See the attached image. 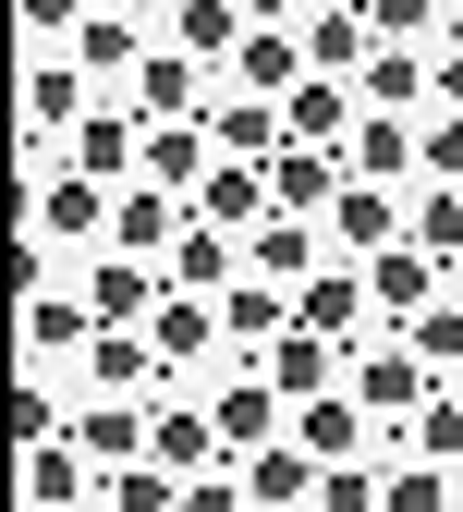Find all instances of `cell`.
Listing matches in <instances>:
<instances>
[{
  "mask_svg": "<svg viewBox=\"0 0 463 512\" xmlns=\"http://www.w3.org/2000/svg\"><path fill=\"white\" fill-rule=\"evenodd\" d=\"M110 183H86V171H25V232L37 244H98L110 256Z\"/></svg>",
  "mask_w": 463,
  "mask_h": 512,
  "instance_id": "6da1fadb",
  "label": "cell"
},
{
  "mask_svg": "<svg viewBox=\"0 0 463 512\" xmlns=\"http://www.w3.org/2000/svg\"><path fill=\"white\" fill-rule=\"evenodd\" d=\"M342 391H354V403H366L378 427H415V415L439 403V378H427V366H415L403 342H354V366H342Z\"/></svg>",
  "mask_w": 463,
  "mask_h": 512,
  "instance_id": "7a4b0ae2",
  "label": "cell"
},
{
  "mask_svg": "<svg viewBox=\"0 0 463 512\" xmlns=\"http://www.w3.org/2000/svg\"><path fill=\"white\" fill-rule=\"evenodd\" d=\"M86 317L98 330H159V305H171V269H147V256H86Z\"/></svg>",
  "mask_w": 463,
  "mask_h": 512,
  "instance_id": "3957f363",
  "label": "cell"
},
{
  "mask_svg": "<svg viewBox=\"0 0 463 512\" xmlns=\"http://www.w3.org/2000/svg\"><path fill=\"white\" fill-rule=\"evenodd\" d=\"M147 464H171V476H220L232 464L220 427H208V391H159L147 403Z\"/></svg>",
  "mask_w": 463,
  "mask_h": 512,
  "instance_id": "277c9868",
  "label": "cell"
},
{
  "mask_svg": "<svg viewBox=\"0 0 463 512\" xmlns=\"http://www.w3.org/2000/svg\"><path fill=\"white\" fill-rule=\"evenodd\" d=\"M293 86H317V61H305V25L269 13V25L244 37V61H232V98H269V110H281Z\"/></svg>",
  "mask_w": 463,
  "mask_h": 512,
  "instance_id": "5b68a950",
  "label": "cell"
},
{
  "mask_svg": "<svg viewBox=\"0 0 463 512\" xmlns=\"http://www.w3.org/2000/svg\"><path fill=\"white\" fill-rule=\"evenodd\" d=\"M366 439H390L354 391H317V403H293V452L305 464H366Z\"/></svg>",
  "mask_w": 463,
  "mask_h": 512,
  "instance_id": "8992f818",
  "label": "cell"
},
{
  "mask_svg": "<svg viewBox=\"0 0 463 512\" xmlns=\"http://www.w3.org/2000/svg\"><path fill=\"white\" fill-rule=\"evenodd\" d=\"M329 244H342V269H366V256L415 244V208H403V196H378V183H342V208H329Z\"/></svg>",
  "mask_w": 463,
  "mask_h": 512,
  "instance_id": "52a82bcc",
  "label": "cell"
},
{
  "mask_svg": "<svg viewBox=\"0 0 463 512\" xmlns=\"http://www.w3.org/2000/svg\"><path fill=\"white\" fill-rule=\"evenodd\" d=\"M195 232L183 196H159V183H122V208H110V256H147V269H171V244Z\"/></svg>",
  "mask_w": 463,
  "mask_h": 512,
  "instance_id": "ba28073f",
  "label": "cell"
},
{
  "mask_svg": "<svg viewBox=\"0 0 463 512\" xmlns=\"http://www.w3.org/2000/svg\"><path fill=\"white\" fill-rule=\"evenodd\" d=\"M451 293V269H439V256H415V244H390V256H366V305L390 317V330H415V317Z\"/></svg>",
  "mask_w": 463,
  "mask_h": 512,
  "instance_id": "9c48e42d",
  "label": "cell"
},
{
  "mask_svg": "<svg viewBox=\"0 0 463 512\" xmlns=\"http://www.w3.org/2000/svg\"><path fill=\"white\" fill-rule=\"evenodd\" d=\"M147 49H159V37H147L135 13H74V37H61V61H74L86 86H98V74H122V86H135V74H147Z\"/></svg>",
  "mask_w": 463,
  "mask_h": 512,
  "instance_id": "30bf717a",
  "label": "cell"
},
{
  "mask_svg": "<svg viewBox=\"0 0 463 512\" xmlns=\"http://www.w3.org/2000/svg\"><path fill=\"white\" fill-rule=\"evenodd\" d=\"M220 98H208V74H195L183 49H147V74H135V122L147 135H171V122H208Z\"/></svg>",
  "mask_w": 463,
  "mask_h": 512,
  "instance_id": "8fae6325",
  "label": "cell"
},
{
  "mask_svg": "<svg viewBox=\"0 0 463 512\" xmlns=\"http://www.w3.org/2000/svg\"><path fill=\"white\" fill-rule=\"evenodd\" d=\"M110 476L86 464V439H49V452H25V512H98Z\"/></svg>",
  "mask_w": 463,
  "mask_h": 512,
  "instance_id": "7c38bea8",
  "label": "cell"
},
{
  "mask_svg": "<svg viewBox=\"0 0 463 512\" xmlns=\"http://www.w3.org/2000/svg\"><path fill=\"white\" fill-rule=\"evenodd\" d=\"M49 135H61V147L86 135V74L37 49V61H25V147H49Z\"/></svg>",
  "mask_w": 463,
  "mask_h": 512,
  "instance_id": "4fadbf2b",
  "label": "cell"
},
{
  "mask_svg": "<svg viewBox=\"0 0 463 512\" xmlns=\"http://www.w3.org/2000/svg\"><path fill=\"white\" fill-rule=\"evenodd\" d=\"M61 171H86V183H110V196H122V183L147 171V122H122V110H86V135L61 147Z\"/></svg>",
  "mask_w": 463,
  "mask_h": 512,
  "instance_id": "5bb4252c",
  "label": "cell"
},
{
  "mask_svg": "<svg viewBox=\"0 0 463 512\" xmlns=\"http://www.w3.org/2000/svg\"><path fill=\"white\" fill-rule=\"evenodd\" d=\"M195 220H208V232H244V244H256V232L281 220V208H269V171H244V159H220L208 183H195Z\"/></svg>",
  "mask_w": 463,
  "mask_h": 512,
  "instance_id": "9a60e30c",
  "label": "cell"
},
{
  "mask_svg": "<svg viewBox=\"0 0 463 512\" xmlns=\"http://www.w3.org/2000/svg\"><path fill=\"white\" fill-rule=\"evenodd\" d=\"M354 98H366V122H415V110H439V61H415V49H378Z\"/></svg>",
  "mask_w": 463,
  "mask_h": 512,
  "instance_id": "2e32d148",
  "label": "cell"
},
{
  "mask_svg": "<svg viewBox=\"0 0 463 512\" xmlns=\"http://www.w3.org/2000/svg\"><path fill=\"white\" fill-rule=\"evenodd\" d=\"M354 110H366L354 86H329V74H317V86H293V98H281V135H293V147H317V159H342V147H354Z\"/></svg>",
  "mask_w": 463,
  "mask_h": 512,
  "instance_id": "e0dca14e",
  "label": "cell"
},
{
  "mask_svg": "<svg viewBox=\"0 0 463 512\" xmlns=\"http://www.w3.org/2000/svg\"><path fill=\"white\" fill-rule=\"evenodd\" d=\"M220 330H232V354L256 366V354H269V342H293V293H281V281H256V269H244V281L220 293Z\"/></svg>",
  "mask_w": 463,
  "mask_h": 512,
  "instance_id": "ac0fdd59",
  "label": "cell"
},
{
  "mask_svg": "<svg viewBox=\"0 0 463 512\" xmlns=\"http://www.w3.org/2000/svg\"><path fill=\"white\" fill-rule=\"evenodd\" d=\"M342 342H317V330H293V342H269V354H256V378H269V391L281 403H317V391H342Z\"/></svg>",
  "mask_w": 463,
  "mask_h": 512,
  "instance_id": "d6986e66",
  "label": "cell"
},
{
  "mask_svg": "<svg viewBox=\"0 0 463 512\" xmlns=\"http://www.w3.org/2000/svg\"><path fill=\"white\" fill-rule=\"evenodd\" d=\"M208 147L244 159V171H281L293 135H281V110H269V98H220V110H208Z\"/></svg>",
  "mask_w": 463,
  "mask_h": 512,
  "instance_id": "ffe728a7",
  "label": "cell"
},
{
  "mask_svg": "<svg viewBox=\"0 0 463 512\" xmlns=\"http://www.w3.org/2000/svg\"><path fill=\"white\" fill-rule=\"evenodd\" d=\"M74 366V354H98V317H86V293H25V366Z\"/></svg>",
  "mask_w": 463,
  "mask_h": 512,
  "instance_id": "44dd1931",
  "label": "cell"
},
{
  "mask_svg": "<svg viewBox=\"0 0 463 512\" xmlns=\"http://www.w3.org/2000/svg\"><path fill=\"white\" fill-rule=\"evenodd\" d=\"M293 25H305V61H317L329 86H366V61H378V25L366 13H293Z\"/></svg>",
  "mask_w": 463,
  "mask_h": 512,
  "instance_id": "7402d4cb",
  "label": "cell"
},
{
  "mask_svg": "<svg viewBox=\"0 0 463 512\" xmlns=\"http://www.w3.org/2000/svg\"><path fill=\"white\" fill-rule=\"evenodd\" d=\"M354 317H366V269H317V281L293 293V330L342 342V354H354Z\"/></svg>",
  "mask_w": 463,
  "mask_h": 512,
  "instance_id": "603a6c76",
  "label": "cell"
},
{
  "mask_svg": "<svg viewBox=\"0 0 463 512\" xmlns=\"http://www.w3.org/2000/svg\"><path fill=\"white\" fill-rule=\"evenodd\" d=\"M269 208H281V220H329V208H342V159L281 147V171H269Z\"/></svg>",
  "mask_w": 463,
  "mask_h": 512,
  "instance_id": "cb8c5ba5",
  "label": "cell"
},
{
  "mask_svg": "<svg viewBox=\"0 0 463 512\" xmlns=\"http://www.w3.org/2000/svg\"><path fill=\"white\" fill-rule=\"evenodd\" d=\"M232 281H244V244H232V232H208V220H195V232L171 244V293H208V305H220Z\"/></svg>",
  "mask_w": 463,
  "mask_h": 512,
  "instance_id": "d4e9b609",
  "label": "cell"
},
{
  "mask_svg": "<svg viewBox=\"0 0 463 512\" xmlns=\"http://www.w3.org/2000/svg\"><path fill=\"white\" fill-rule=\"evenodd\" d=\"M208 171H220L208 122H171V135H147V183H159V196H183V208H195V183H208Z\"/></svg>",
  "mask_w": 463,
  "mask_h": 512,
  "instance_id": "484cf974",
  "label": "cell"
},
{
  "mask_svg": "<svg viewBox=\"0 0 463 512\" xmlns=\"http://www.w3.org/2000/svg\"><path fill=\"white\" fill-rule=\"evenodd\" d=\"M147 342H159V366H208V354H220L232 330H220V305H208V293H171Z\"/></svg>",
  "mask_w": 463,
  "mask_h": 512,
  "instance_id": "4316f807",
  "label": "cell"
},
{
  "mask_svg": "<svg viewBox=\"0 0 463 512\" xmlns=\"http://www.w3.org/2000/svg\"><path fill=\"white\" fill-rule=\"evenodd\" d=\"M403 171H415V122H354V147H342V183H378V196H390Z\"/></svg>",
  "mask_w": 463,
  "mask_h": 512,
  "instance_id": "83f0119b",
  "label": "cell"
},
{
  "mask_svg": "<svg viewBox=\"0 0 463 512\" xmlns=\"http://www.w3.org/2000/svg\"><path fill=\"white\" fill-rule=\"evenodd\" d=\"M244 269L281 281V293H305V281H317V220H269V232L244 244Z\"/></svg>",
  "mask_w": 463,
  "mask_h": 512,
  "instance_id": "f1b7e54d",
  "label": "cell"
},
{
  "mask_svg": "<svg viewBox=\"0 0 463 512\" xmlns=\"http://www.w3.org/2000/svg\"><path fill=\"white\" fill-rule=\"evenodd\" d=\"M74 439H86V464H110V476H122V464H147V403H86Z\"/></svg>",
  "mask_w": 463,
  "mask_h": 512,
  "instance_id": "f546056e",
  "label": "cell"
},
{
  "mask_svg": "<svg viewBox=\"0 0 463 512\" xmlns=\"http://www.w3.org/2000/svg\"><path fill=\"white\" fill-rule=\"evenodd\" d=\"M244 37H256V13H232V0L171 13V49H183V61H244Z\"/></svg>",
  "mask_w": 463,
  "mask_h": 512,
  "instance_id": "4dcf8cb0",
  "label": "cell"
},
{
  "mask_svg": "<svg viewBox=\"0 0 463 512\" xmlns=\"http://www.w3.org/2000/svg\"><path fill=\"white\" fill-rule=\"evenodd\" d=\"M317 476H329V464H305L293 439H281V452H256V464H244V488H256V512H305V500H317Z\"/></svg>",
  "mask_w": 463,
  "mask_h": 512,
  "instance_id": "1f68e13d",
  "label": "cell"
},
{
  "mask_svg": "<svg viewBox=\"0 0 463 512\" xmlns=\"http://www.w3.org/2000/svg\"><path fill=\"white\" fill-rule=\"evenodd\" d=\"M403 452H415V464H439V476H463V391H439V403L403 427Z\"/></svg>",
  "mask_w": 463,
  "mask_h": 512,
  "instance_id": "d6a6232c",
  "label": "cell"
},
{
  "mask_svg": "<svg viewBox=\"0 0 463 512\" xmlns=\"http://www.w3.org/2000/svg\"><path fill=\"white\" fill-rule=\"evenodd\" d=\"M403 354H415L427 378H463V305H451V293H439V305L415 317V330H403Z\"/></svg>",
  "mask_w": 463,
  "mask_h": 512,
  "instance_id": "836d02e7",
  "label": "cell"
},
{
  "mask_svg": "<svg viewBox=\"0 0 463 512\" xmlns=\"http://www.w3.org/2000/svg\"><path fill=\"white\" fill-rule=\"evenodd\" d=\"M415 256L463 269V196H451V183H427V196H415Z\"/></svg>",
  "mask_w": 463,
  "mask_h": 512,
  "instance_id": "e575fe53",
  "label": "cell"
},
{
  "mask_svg": "<svg viewBox=\"0 0 463 512\" xmlns=\"http://www.w3.org/2000/svg\"><path fill=\"white\" fill-rule=\"evenodd\" d=\"M378 500H390V464H329L305 512H378Z\"/></svg>",
  "mask_w": 463,
  "mask_h": 512,
  "instance_id": "d590c367",
  "label": "cell"
},
{
  "mask_svg": "<svg viewBox=\"0 0 463 512\" xmlns=\"http://www.w3.org/2000/svg\"><path fill=\"white\" fill-rule=\"evenodd\" d=\"M415 171L463 196V122H451V110H427V122H415Z\"/></svg>",
  "mask_w": 463,
  "mask_h": 512,
  "instance_id": "8d00e7d4",
  "label": "cell"
},
{
  "mask_svg": "<svg viewBox=\"0 0 463 512\" xmlns=\"http://www.w3.org/2000/svg\"><path fill=\"white\" fill-rule=\"evenodd\" d=\"M110 512H183V476L171 464H122L110 476Z\"/></svg>",
  "mask_w": 463,
  "mask_h": 512,
  "instance_id": "74e56055",
  "label": "cell"
},
{
  "mask_svg": "<svg viewBox=\"0 0 463 512\" xmlns=\"http://www.w3.org/2000/svg\"><path fill=\"white\" fill-rule=\"evenodd\" d=\"M451 488L463 476H439V464H390V500L378 512H451Z\"/></svg>",
  "mask_w": 463,
  "mask_h": 512,
  "instance_id": "f35d334b",
  "label": "cell"
},
{
  "mask_svg": "<svg viewBox=\"0 0 463 512\" xmlns=\"http://www.w3.org/2000/svg\"><path fill=\"white\" fill-rule=\"evenodd\" d=\"M183 512H256V488H244V464H220V476H183Z\"/></svg>",
  "mask_w": 463,
  "mask_h": 512,
  "instance_id": "ab89813d",
  "label": "cell"
},
{
  "mask_svg": "<svg viewBox=\"0 0 463 512\" xmlns=\"http://www.w3.org/2000/svg\"><path fill=\"white\" fill-rule=\"evenodd\" d=\"M439 110L463 122V49H439Z\"/></svg>",
  "mask_w": 463,
  "mask_h": 512,
  "instance_id": "60d3db41",
  "label": "cell"
},
{
  "mask_svg": "<svg viewBox=\"0 0 463 512\" xmlns=\"http://www.w3.org/2000/svg\"><path fill=\"white\" fill-rule=\"evenodd\" d=\"M451 305H463V269H451Z\"/></svg>",
  "mask_w": 463,
  "mask_h": 512,
  "instance_id": "b9f144b4",
  "label": "cell"
},
{
  "mask_svg": "<svg viewBox=\"0 0 463 512\" xmlns=\"http://www.w3.org/2000/svg\"><path fill=\"white\" fill-rule=\"evenodd\" d=\"M451 391H463V378H451Z\"/></svg>",
  "mask_w": 463,
  "mask_h": 512,
  "instance_id": "7bdbcfd3",
  "label": "cell"
},
{
  "mask_svg": "<svg viewBox=\"0 0 463 512\" xmlns=\"http://www.w3.org/2000/svg\"><path fill=\"white\" fill-rule=\"evenodd\" d=\"M98 512H110V500H98Z\"/></svg>",
  "mask_w": 463,
  "mask_h": 512,
  "instance_id": "ee69618b",
  "label": "cell"
}]
</instances>
